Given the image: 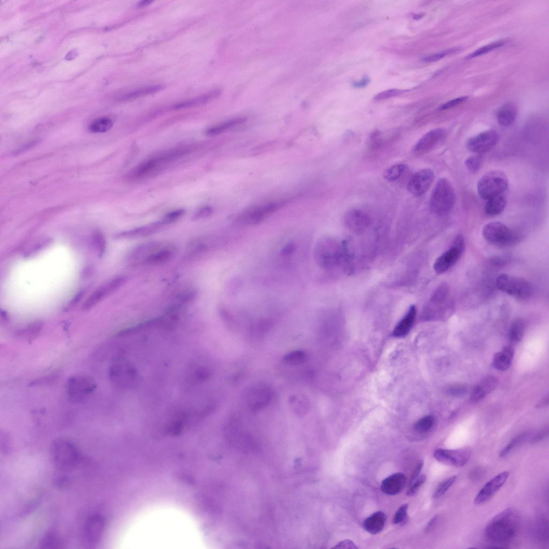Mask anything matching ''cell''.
<instances>
[{
    "label": "cell",
    "instance_id": "cell-1",
    "mask_svg": "<svg viewBox=\"0 0 549 549\" xmlns=\"http://www.w3.org/2000/svg\"><path fill=\"white\" fill-rule=\"evenodd\" d=\"M520 523L518 511L507 508L495 516L486 526V538L495 545H504L517 535Z\"/></svg>",
    "mask_w": 549,
    "mask_h": 549
},
{
    "label": "cell",
    "instance_id": "cell-2",
    "mask_svg": "<svg viewBox=\"0 0 549 549\" xmlns=\"http://www.w3.org/2000/svg\"><path fill=\"white\" fill-rule=\"evenodd\" d=\"M346 258L343 244L331 239H323L316 246L315 258L323 270H331L341 265Z\"/></svg>",
    "mask_w": 549,
    "mask_h": 549
},
{
    "label": "cell",
    "instance_id": "cell-3",
    "mask_svg": "<svg viewBox=\"0 0 549 549\" xmlns=\"http://www.w3.org/2000/svg\"><path fill=\"white\" fill-rule=\"evenodd\" d=\"M455 202V194L451 183L446 178L440 179L434 187L430 198L433 213L443 216L450 213Z\"/></svg>",
    "mask_w": 549,
    "mask_h": 549
},
{
    "label": "cell",
    "instance_id": "cell-4",
    "mask_svg": "<svg viewBox=\"0 0 549 549\" xmlns=\"http://www.w3.org/2000/svg\"><path fill=\"white\" fill-rule=\"evenodd\" d=\"M51 456L54 466L61 470H69L78 463L79 452L71 441L64 438L56 440L51 447Z\"/></svg>",
    "mask_w": 549,
    "mask_h": 549
},
{
    "label": "cell",
    "instance_id": "cell-5",
    "mask_svg": "<svg viewBox=\"0 0 549 549\" xmlns=\"http://www.w3.org/2000/svg\"><path fill=\"white\" fill-rule=\"evenodd\" d=\"M97 388L94 379L89 376L78 374L70 377L66 383V392L69 400L74 404L88 401Z\"/></svg>",
    "mask_w": 549,
    "mask_h": 549
},
{
    "label": "cell",
    "instance_id": "cell-6",
    "mask_svg": "<svg viewBox=\"0 0 549 549\" xmlns=\"http://www.w3.org/2000/svg\"><path fill=\"white\" fill-rule=\"evenodd\" d=\"M508 186V180L506 174L500 170H493L485 173L480 178L478 190L481 198L488 199L503 194Z\"/></svg>",
    "mask_w": 549,
    "mask_h": 549
},
{
    "label": "cell",
    "instance_id": "cell-7",
    "mask_svg": "<svg viewBox=\"0 0 549 549\" xmlns=\"http://www.w3.org/2000/svg\"><path fill=\"white\" fill-rule=\"evenodd\" d=\"M109 377L112 382L121 389L135 388L139 383L136 369L124 359H119L111 365Z\"/></svg>",
    "mask_w": 549,
    "mask_h": 549
},
{
    "label": "cell",
    "instance_id": "cell-8",
    "mask_svg": "<svg viewBox=\"0 0 549 549\" xmlns=\"http://www.w3.org/2000/svg\"><path fill=\"white\" fill-rule=\"evenodd\" d=\"M496 284L500 290L519 299H527L532 294V285L521 278L502 273L497 277Z\"/></svg>",
    "mask_w": 549,
    "mask_h": 549
},
{
    "label": "cell",
    "instance_id": "cell-9",
    "mask_svg": "<svg viewBox=\"0 0 549 549\" xmlns=\"http://www.w3.org/2000/svg\"><path fill=\"white\" fill-rule=\"evenodd\" d=\"M482 234L486 241L500 246L510 245L517 240L515 233L500 222L486 224L483 229Z\"/></svg>",
    "mask_w": 549,
    "mask_h": 549
},
{
    "label": "cell",
    "instance_id": "cell-10",
    "mask_svg": "<svg viewBox=\"0 0 549 549\" xmlns=\"http://www.w3.org/2000/svg\"><path fill=\"white\" fill-rule=\"evenodd\" d=\"M465 249L464 236L459 234L455 237L452 246L435 260L433 265L434 271L437 274H442L450 269L456 264Z\"/></svg>",
    "mask_w": 549,
    "mask_h": 549
},
{
    "label": "cell",
    "instance_id": "cell-11",
    "mask_svg": "<svg viewBox=\"0 0 549 549\" xmlns=\"http://www.w3.org/2000/svg\"><path fill=\"white\" fill-rule=\"evenodd\" d=\"M450 290L447 284H443L438 287L432 296L430 302L424 309L423 318L432 320L441 318L446 309L445 304L448 300Z\"/></svg>",
    "mask_w": 549,
    "mask_h": 549
},
{
    "label": "cell",
    "instance_id": "cell-12",
    "mask_svg": "<svg viewBox=\"0 0 549 549\" xmlns=\"http://www.w3.org/2000/svg\"><path fill=\"white\" fill-rule=\"evenodd\" d=\"M472 451L469 448L446 450L438 449L434 453V458L440 463L453 467H463L469 460Z\"/></svg>",
    "mask_w": 549,
    "mask_h": 549
},
{
    "label": "cell",
    "instance_id": "cell-13",
    "mask_svg": "<svg viewBox=\"0 0 549 549\" xmlns=\"http://www.w3.org/2000/svg\"><path fill=\"white\" fill-rule=\"evenodd\" d=\"M499 137L496 131H484L469 139L467 147L469 151L478 154L488 153L497 145Z\"/></svg>",
    "mask_w": 549,
    "mask_h": 549
},
{
    "label": "cell",
    "instance_id": "cell-14",
    "mask_svg": "<svg viewBox=\"0 0 549 549\" xmlns=\"http://www.w3.org/2000/svg\"><path fill=\"white\" fill-rule=\"evenodd\" d=\"M343 222L346 228L351 232L361 234L367 231L371 224V218L366 212L353 209L346 212Z\"/></svg>",
    "mask_w": 549,
    "mask_h": 549
},
{
    "label": "cell",
    "instance_id": "cell-15",
    "mask_svg": "<svg viewBox=\"0 0 549 549\" xmlns=\"http://www.w3.org/2000/svg\"><path fill=\"white\" fill-rule=\"evenodd\" d=\"M434 174L429 169H424L416 172L409 181L408 190L414 196H420L429 190L434 180Z\"/></svg>",
    "mask_w": 549,
    "mask_h": 549
},
{
    "label": "cell",
    "instance_id": "cell-16",
    "mask_svg": "<svg viewBox=\"0 0 549 549\" xmlns=\"http://www.w3.org/2000/svg\"><path fill=\"white\" fill-rule=\"evenodd\" d=\"M127 281L126 277L120 276L112 279L93 293L84 303V310H89L110 294L121 288Z\"/></svg>",
    "mask_w": 549,
    "mask_h": 549
},
{
    "label": "cell",
    "instance_id": "cell-17",
    "mask_svg": "<svg viewBox=\"0 0 549 549\" xmlns=\"http://www.w3.org/2000/svg\"><path fill=\"white\" fill-rule=\"evenodd\" d=\"M509 473L503 471L486 483L476 496L474 504L482 505L489 502L500 490L508 479Z\"/></svg>",
    "mask_w": 549,
    "mask_h": 549
},
{
    "label": "cell",
    "instance_id": "cell-18",
    "mask_svg": "<svg viewBox=\"0 0 549 549\" xmlns=\"http://www.w3.org/2000/svg\"><path fill=\"white\" fill-rule=\"evenodd\" d=\"M283 203H272L249 209L239 216L237 220L244 224H257L276 211Z\"/></svg>",
    "mask_w": 549,
    "mask_h": 549
},
{
    "label": "cell",
    "instance_id": "cell-19",
    "mask_svg": "<svg viewBox=\"0 0 549 549\" xmlns=\"http://www.w3.org/2000/svg\"><path fill=\"white\" fill-rule=\"evenodd\" d=\"M105 527V521L102 515H92L85 523L84 533L86 540L92 544L98 543L102 538Z\"/></svg>",
    "mask_w": 549,
    "mask_h": 549
},
{
    "label": "cell",
    "instance_id": "cell-20",
    "mask_svg": "<svg viewBox=\"0 0 549 549\" xmlns=\"http://www.w3.org/2000/svg\"><path fill=\"white\" fill-rule=\"evenodd\" d=\"M177 248L171 244H162L161 243L143 262L142 265L149 266H156L169 263L175 255Z\"/></svg>",
    "mask_w": 549,
    "mask_h": 549
},
{
    "label": "cell",
    "instance_id": "cell-21",
    "mask_svg": "<svg viewBox=\"0 0 549 549\" xmlns=\"http://www.w3.org/2000/svg\"><path fill=\"white\" fill-rule=\"evenodd\" d=\"M445 131L443 129L432 130L424 135L415 145L413 153L422 155L430 151L443 139Z\"/></svg>",
    "mask_w": 549,
    "mask_h": 549
},
{
    "label": "cell",
    "instance_id": "cell-22",
    "mask_svg": "<svg viewBox=\"0 0 549 549\" xmlns=\"http://www.w3.org/2000/svg\"><path fill=\"white\" fill-rule=\"evenodd\" d=\"M165 226L164 224L159 221L146 226L118 233L115 235V238L117 240L142 238V237L151 235L158 232Z\"/></svg>",
    "mask_w": 549,
    "mask_h": 549
},
{
    "label": "cell",
    "instance_id": "cell-23",
    "mask_svg": "<svg viewBox=\"0 0 549 549\" xmlns=\"http://www.w3.org/2000/svg\"><path fill=\"white\" fill-rule=\"evenodd\" d=\"M406 483L407 478L405 474L395 473L382 481L381 490L386 495H396L404 490Z\"/></svg>",
    "mask_w": 549,
    "mask_h": 549
},
{
    "label": "cell",
    "instance_id": "cell-24",
    "mask_svg": "<svg viewBox=\"0 0 549 549\" xmlns=\"http://www.w3.org/2000/svg\"><path fill=\"white\" fill-rule=\"evenodd\" d=\"M498 385V379L494 376L485 378L471 392L470 400L472 402H479L493 391Z\"/></svg>",
    "mask_w": 549,
    "mask_h": 549
},
{
    "label": "cell",
    "instance_id": "cell-25",
    "mask_svg": "<svg viewBox=\"0 0 549 549\" xmlns=\"http://www.w3.org/2000/svg\"><path fill=\"white\" fill-rule=\"evenodd\" d=\"M416 316V306H411L404 317L397 324L393 332V336L395 338H401L407 335L414 325Z\"/></svg>",
    "mask_w": 549,
    "mask_h": 549
},
{
    "label": "cell",
    "instance_id": "cell-26",
    "mask_svg": "<svg viewBox=\"0 0 549 549\" xmlns=\"http://www.w3.org/2000/svg\"><path fill=\"white\" fill-rule=\"evenodd\" d=\"M387 518L382 511H378L367 518L364 521V528L369 533L377 534L384 529Z\"/></svg>",
    "mask_w": 549,
    "mask_h": 549
},
{
    "label": "cell",
    "instance_id": "cell-27",
    "mask_svg": "<svg viewBox=\"0 0 549 549\" xmlns=\"http://www.w3.org/2000/svg\"><path fill=\"white\" fill-rule=\"evenodd\" d=\"M514 354V349L513 347H504L501 352L495 355L492 362L493 367L500 371L507 370L513 362Z\"/></svg>",
    "mask_w": 549,
    "mask_h": 549
},
{
    "label": "cell",
    "instance_id": "cell-28",
    "mask_svg": "<svg viewBox=\"0 0 549 549\" xmlns=\"http://www.w3.org/2000/svg\"><path fill=\"white\" fill-rule=\"evenodd\" d=\"M517 111L514 105L506 104L503 105L497 113V120L501 126L507 127L511 125L516 119Z\"/></svg>",
    "mask_w": 549,
    "mask_h": 549
},
{
    "label": "cell",
    "instance_id": "cell-29",
    "mask_svg": "<svg viewBox=\"0 0 549 549\" xmlns=\"http://www.w3.org/2000/svg\"><path fill=\"white\" fill-rule=\"evenodd\" d=\"M506 205V198L503 194L492 197L488 199L485 206L486 214L490 216L501 214Z\"/></svg>",
    "mask_w": 549,
    "mask_h": 549
},
{
    "label": "cell",
    "instance_id": "cell-30",
    "mask_svg": "<svg viewBox=\"0 0 549 549\" xmlns=\"http://www.w3.org/2000/svg\"><path fill=\"white\" fill-rule=\"evenodd\" d=\"M271 391L266 388H258L251 393L250 405L253 409H259L270 400Z\"/></svg>",
    "mask_w": 549,
    "mask_h": 549
},
{
    "label": "cell",
    "instance_id": "cell-31",
    "mask_svg": "<svg viewBox=\"0 0 549 549\" xmlns=\"http://www.w3.org/2000/svg\"><path fill=\"white\" fill-rule=\"evenodd\" d=\"M526 328V322L518 319L511 324L508 332V337L511 342L517 343L521 340Z\"/></svg>",
    "mask_w": 549,
    "mask_h": 549
},
{
    "label": "cell",
    "instance_id": "cell-32",
    "mask_svg": "<svg viewBox=\"0 0 549 549\" xmlns=\"http://www.w3.org/2000/svg\"><path fill=\"white\" fill-rule=\"evenodd\" d=\"M246 120V119L245 118H239L224 122L208 130L206 132V134L208 136H215L221 134L235 126L243 123Z\"/></svg>",
    "mask_w": 549,
    "mask_h": 549
},
{
    "label": "cell",
    "instance_id": "cell-33",
    "mask_svg": "<svg viewBox=\"0 0 549 549\" xmlns=\"http://www.w3.org/2000/svg\"><path fill=\"white\" fill-rule=\"evenodd\" d=\"M113 121L109 118H99L90 124L89 130L92 133H102L109 131L113 126Z\"/></svg>",
    "mask_w": 549,
    "mask_h": 549
},
{
    "label": "cell",
    "instance_id": "cell-34",
    "mask_svg": "<svg viewBox=\"0 0 549 549\" xmlns=\"http://www.w3.org/2000/svg\"><path fill=\"white\" fill-rule=\"evenodd\" d=\"M219 95V93L217 91L212 92L211 93L204 95L198 98L191 100V101L186 102L185 103H181L176 106L177 108H184L193 107L194 106L203 104L207 103L211 100L216 98Z\"/></svg>",
    "mask_w": 549,
    "mask_h": 549
},
{
    "label": "cell",
    "instance_id": "cell-35",
    "mask_svg": "<svg viewBox=\"0 0 549 549\" xmlns=\"http://www.w3.org/2000/svg\"><path fill=\"white\" fill-rule=\"evenodd\" d=\"M407 168V166L403 164L393 166L385 171L384 178L389 181H396L403 175Z\"/></svg>",
    "mask_w": 549,
    "mask_h": 549
},
{
    "label": "cell",
    "instance_id": "cell-36",
    "mask_svg": "<svg viewBox=\"0 0 549 549\" xmlns=\"http://www.w3.org/2000/svg\"><path fill=\"white\" fill-rule=\"evenodd\" d=\"M505 44V42L504 41H497L494 43H490V44L486 45L483 46L477 51L473 52L472 53L469 55L467 59H470L478 57L486 53L490 52L495 49L500 48Z\"/></svg>",
    "mask_w": 549,
    "mask_h": 549
},
{
    "label": "cell",
    "instance_id": "cell-37",
    "mask_svg": "<svg viewBox=\"0 0 549 549\" xmlns=\"http://www.w3.org/2000/svg\"><path fill=\"white\" fill-rule=\"evenodd\" d=\"M456 479V476H453L442 482L436 488L433 498L437 499L444 496L452 487Z\"/></svg>",
    "mask_w": 549,
    "mask_h": 549
},
{
    "label": "cell",
    "instance_id": "cell-38",
    "mask_svg": "<svg viewBox=\"0 0 549 549\" xmlns=\"http://www.w3.org/2000/svg\"><path fill=\"white\" fill-rule=\"evenodd\" d=\"M307 359L306 353L302 351H295L286 355L284 358L286 363L291 365H299L303 363Z\"/></svg>",
    "mask_w": 549,
    "mask_h": 549
},
{
    "label": "cell",
    "instance_id": "cell-39",
    "mask_svg": "<svg viewBox=\"0 0 549 549\" xmlns=\"http://www.w3.org/2000/svg\"><path fill=\"white\" fill-rule=\"evenodd\" d=\"M162 88L160 85L150 86L145 87V88L140 89L139 90H136L126 96H124V99H132L136 98L137 97L148 95L149 94H154L157 92L160 91Z\"/></svg>",
    "mask_w": 549,
    "mask_h": 549
},
{
    "label": "cell",
    "instance_id": "cell-40",
    "mask_svg": "<svg viewBox=\"0 0 549 549\" xmlns=\"http://www.w3.org/2000/svg\"><path fill=\"white\" fill-rule=\"evenodd\" d=\"M435 422L434 417L428 416L419 420L415 425V429L419 432L425 433L429 431L433 427Z\"/></svg>",
    "mask_w": 549,
    "mask_h": 549
},
{
    "label": "cell",
    "instance_id": "cell-41",
    "mask_svg": "<svg viewBox=\"0 0 549 549\" xmlns=\"http://www.w3.org/2000/svg\"><path fill=\"white\" fill-rule=\"evenodd\" d=\"M185 210L182 209L170 212L161 219V221L166 226L169 225V224L175 223L181 218L185 215Z\"/></svg>",
    "mask_w": 549,
    "mask_h": 549
},
{
    "label": "cell",
    "instance_id": "cell-42",
    "mask_svg": "<svg viewBox=\"0 0 549 549\" xmlns=\"http://www.w3.org/2000/svg\"><path fill=\"white\" fill-rule=\"evenodd\" d=\"M458 51H460V48L458 47L448 48L437 53L424 57L422 59V61L425 62L437 61L445 58L447 56L458 52Z\"/></svg>",
    "mask_w": 549,
    "mask_h": 549
},
{
    "label": "cell",
    "instance_id": "cell-43",
    "mask_svg": "<svg viewBox=\"0 0 549 549\" xmlns=\"http://www.w3.org/2000/svg\"><path fill=\"white\" fill-rule=\"evenodd\" d=\"M482 164V159L479 155H473L468 158L465 161V166L470 172H477L480 170Z\"/></svg>",
    "mask_w": 549,
    "mask_h": 549
},
{
    "label": "cell",
    "instance_id": "cell-44",
    "mask_svg": "<svg viewBox=\"0 0 549 549\" xmlns=\"http://www.w3.org/2000/svg\"><path fill=\"white\" fill-rule=\"evenodd\" d=\"M470 392L469 386L465 385L452 386L448 389L449 394L456 397L465 396Z\"/></svg>",
    "mask_w": 549,
    "mask_h": 549
},
{
    "label": "cell",
    "instance_id": "cell-45",
    "mask_svg": "<svg viewBox=\"0 0 549 549\" xmlns=\"http://www.w3.org/2000/svg\"><path fill=\"white\" fill-rule=\"evenodd\" d=\"M94 238V242L97 248L99 256L101 257L104 254L106 250V240L103 234L99 231L95 233Z\"/></svg>",
    "mask_w": 549,
    "mask_h": 549
},
{
    "label": "cell",
    "instance_id": "cell-46",
    "mask_svg": "<svg viewBox=\"0 0 549 549\" xmlns=\"http://www.w3.org/2000/svg\"><path fill=\"white\" fill-rule=\"evenodd\" d=\"M525 434H522L517 436L516 438L514 439L506 446L504 447L503 450H502L500 452V456L501 458H504L511 451L514 450L515 447H516L520 443H521L524 438H525Z\"/></svg>",
    "mask_w": 549,
    "mask_h": 549
},
{
    "label": "cell",
    "instance_id": "cell-47",
    "mask_svg": "<svg viewBox=\"0 0 549 549\" xmlns=\"http://www.w3.org/2000/svg\"><path fill=\"white\" fill-rule=\"evenodd\" d=\"M405 91L401 89H390L382 92L377 94L374 97V99L377 100V101H382V100L388 99L392 97L400 95L403 94Z\"/></svg>",
    "mask_w": 549,
    "mask_h": 549
},
{
    "label": "cell",
    "instance_id": "cell-48",
    "mask_svg": "<svg viewBox=\"0 0 549 549\" xmlns=\"http://www.w3.org/2000/svg\"><path fill=\"white\" fill-rule=\"evenodd\" d=\"M409 506L405 504L398 509L394 516L393 522L395 525L402 523L406 520Z\"/></svg>",
    "mask_w": 549,
    "mask_h": 549
},
{
    "label": "cell",
    "instance_id": "cell-49",
    "mask_svg": "<svg viewBox=\"0 0 549 549\" xmlns=\"http://www.w3.org/2000/svg\"><path fill=\"white\" fill-rule=\"evenodd\" d=\"M426 479L427 478L425 475H422L418 477L411 484L410 487L407 492V495L409 496H414L417 492L420 486L425 483Z\"/></svg>",
    "mask_w": 549,
    "mask_h": 549
},
{
    "label": "cell",
    "instance_id": "cell-50",
    "mask_svg": "<svg viewBox=\"0 0 549 549\" xmlns=\"http://www.w3.org/2000/svg\"><path fill=\"white\" fill-rule=\"evenodd\" d=\"M213 208L209 206H204L199 208L193 216V220L198 221L206 218L213 213Z\"/></svg>",
    "mask_w": 549,
    "mask_h": 549
},
{
    "label": "cell",
    "instance_id": "cell-51",
    "mask_svg": "<svg viewBox=\"0 0 549 549\" xmlns=\"http://www.w3.org/2000/svg\"><path fill=\"white\" fill-rule=\"evenodd\" d=\"M59 540L56 536L52 534H47L42 541L43 547L53 548L57 547L56 545H60Z\"/></svg>",
    "mask_w": 549,
    "mask_h": 549
},
{
    "label": "cell",
    "instance_id": "cell-52",
    "mask_svg": "<svg viewBox=\"0 0 549 549\" xmlns=\"http://www.w3.org/2000/svg\"><path fill=\"white\" fill-rule=\"evenodd\" d=\"M468 99V97L467 96L461 97L454 99L453 100H451V101H449L442 105L440 107V109L441 110H446L448 109L451 108L465 102L467 101Z\"/></svg>",
    "mask_w": 549,
    "mask_h": 549
},
{
    "label": "cell",
    "instance_id": "cell-53",
    "mask_svg": "<svg viewBox=\"0 0 549 549\" xmlns=\"http://www.w3.org/2000/svg\"><path fill=\"white\" fill-rule=\"evenodd\" d=\"M333 548L357 549L358 548V547L352 540H345L340 542L338 544H336Z\"/></svg>",
    "mask_w": 549,
    "mask_h": 549
},
{
    "label": "cell",
    "instance_id": "cell-54",
    "mask_svg": "<svg viewBox=\"0 0 549 549\" xmlns=\"http://www.w3.org/2000/svg\"><path fill=\"white\" fill-rule=\"evenodd\" d=\"M83 295L84 292L83 291H81L78 294H77L71 299V301L68 303L66 308L68 310L72 308V307H74V306H76L80 301L81 299L83 297Z\"/></svg>",
    "mask_w": 549,
    "mask_h": 549
},
{
    "label": "cell",
    "instance_id": "cell-55",
    "mask_svg": "<svg viewBox=\"0 0 549 549\" xmlns=\"http://www.w3.org/2000/svg\"><path fill=\"white\" fill-rule=\"evenodd\" d=\"M370 82V79L368 77H365L359 81L354 83L353 86L357 88H362L368 85Z\"/></svg>",
    "mask_w": 549,
    "mask_h": 549
},
{
    "label": "cell",
    "instance_id": "cell-56",
    "mask_svg": "<svg viewBox=\"0 0 549 549\" xmlns=\"http://www.w3.org/2000/svg\"><path fill=\"white\" fill-rule=\"evenodd\" d=\"M423 462H420V463L417 465L416 469L413 472V475H412L410 484L413 483L419 477V473L420 472L423 467Z\"/></svg>",
    "mask_w": 549,
    "mask_h": 549
},
{
    "label": "cell",
    "instance_id": "cell-57",
    "mask_svg": "<svg viewBox=\"0 0 549 549\" xmlns=\"http://www.w3.org/2000/svg\"><path fill=\"white\" fill-rule=\"evenodd\" d=\"M438 519V518L437 517H434L433 518H432L431 519V520L428 523V525L427 527V528H426L427 531L430 530L431 529H432L434 526V525H435V523H436V522H437Z\"/></svg>",
    "mask_w": 549,
    "mask_h": 549
},
{
    "label": "cell",
    "instance_id": "cell-58",
    "mask_svg": "<svg viewBox=\"0 0 549 549\" xmlns=\"http://www.w3.org/2000/svg\"><path fill=\"white\" fill-rule=\"evenodd\" d=\"M548 396H547L545 398L541 401L538 405V407L541 408L545 407L548 405Z\"/></svg>",
    "mask_w": 549,
    "mask_h": 549
},
{
    "label": "cell",
    "instance_id": "cell-59",
    "mask_svg": "<svg viewBox=\"0 0 549 549\" xmlns=\"http://www.w3.org/2000/svg\"><path fill=\"white\" fill-rule=\"evenodd\" d=\"M152 3V1H149V0H146V1L141 2L139 4V6L140 7H144L151 4Z\"/></svg>",
    "mask_w": 549,
    "mask_h": 549
},
{
    "label": "cell",
    "instance_id": "cell-60",
    "mask_svg": "<svg viewBox=\"0 0 549 549\" xmlns=\"http://www.w3.org/2000/svg\"><path fill=\"white\" fill-rule=\"evenodd\" d=\"M423 16H424V15H423V14H416V15H415V16H414V19L415 20H419V19H421L422 17H423Z\"/></svg>",
    "mask_w": 549,
    "mask_h": 549
}]
</instances>
